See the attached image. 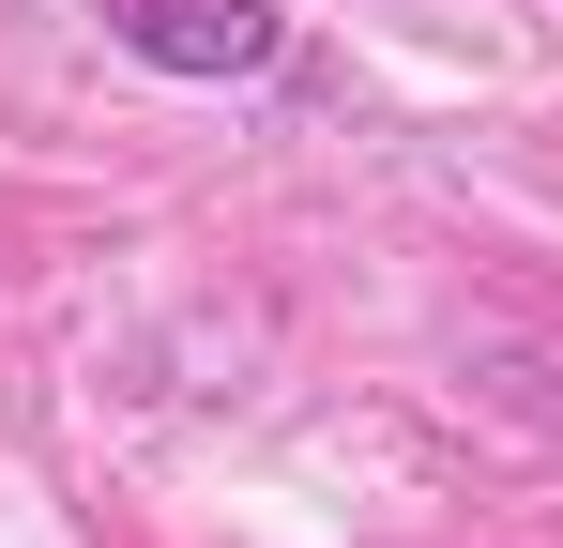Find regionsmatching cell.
<instances>
[{
  "instance_id": "1",
  "label": "cell",
  "mask_w": 563,
  "mask_h": 548,
  "mask_svg": "<svg viewBox=\"0 0 563 548\" xmlns=\"http://www.w3.org/2000/svg\"><path fill=\"white\" fill-rule=\"evenodd\" d=\"M107 46L153 62V77H275L289 62V15L275 0H92Z\"/></svg>"
}]
</instances>
